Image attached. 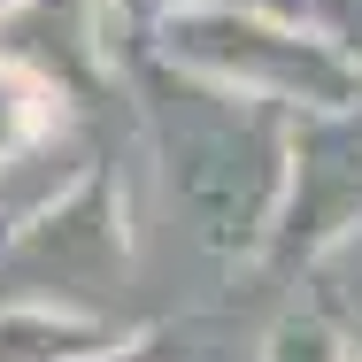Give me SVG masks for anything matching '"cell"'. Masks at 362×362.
Wrapping results in <instances>:
<instances>
[{"label":"cell","instance_id":"2","mask_svg":"<svg viewBox=\"0 0 362 362\" xmlns=\"http://www.w3.org/2000/svg\"><path fill=\"white\" fill-rule=\"evenodd\" d=\"M0 362H100V332L77 316H54V308H8Z\"/></svg>","mask_w":362,"mask_h":362},{"label":"cell","instance_id":"1","mask_svg":"<svg viewBox=\"0 0 362 362\" xmlns=\"http://www.w3.org/2000/svg\"><path fill=\"white\" fill-rule=\"evenodd\" d=\"M170 54L185 70L216 77L223 93H255V100H300V108H355L362 100V62L332 39H308L270 16H239V8H185L170 16Z\"/></svg>","mask_w":362,"mask_h":362},{"label":"cell","instance_id":"3","mask_svg":"<svg viewBox=\"0 0 362 362\" xmlns=\"http://www.w3.org/2000/svg\"><path fill=\"white\" fill-rule=\"evenodd\" d=\"M47 116H54V100H47V77H31L23 62H0V170H8L23 146H39Z\"/></svg>","mask_w":362,"mask_h":362}]
</instances>
